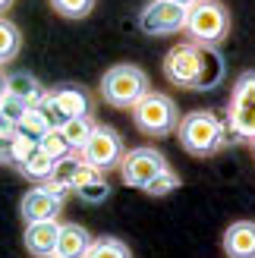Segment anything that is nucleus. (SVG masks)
Segmentation results:
<instances>
[{
  "mask_svg": "<svg viewBox=\"0 0 255 258\" xmlns=\"http://www.w3.org/2000/svg\"><path fill=\"white\" fill-rule=\"evenodd\" d=\"M164 79L186 92L214 88L224 76V60L214 47H199L193 41H180L164 54Z\"/></svg>",
  "mask_w": 255,
  "mask_h": 258,
  "instance_id": "1",
  "label": "nucleus"
},
{
  "mask_svg": "<svg viewBox=\"0 0 255 258\" xmlns=\"http://www.w3.org/2000/svg\"><path fill=\"white\" fill-rule=\"evenodd\" d=\"M176 139H180V148L186 154H193V158H211V154H218L227 142H230V133H227V123L218 113L189 110L180 120Z\"/></svg>",
  "mask_w": 255,
  "mask_h": 258,
  "instance_id": "2",
  "label": "nucleus"
},
{
  "mask_svg": "<svg viewBox=\"0 0 255 258\" xmlns=\"http://www.w3.org/2000/svg\"><path fill=\"white\" fill-rule=\"evenodd\" d=\"M148 92H151L148 73L142 67H136V63H113L101 76V98L113 110H133Z\"/></svg>",
  "mask_w": 255,
  "mask_h": 258,
  "instance_id": "3",
  "label": "nucleus"
},
{
  "mask_svg": "<svg viewBox=\"0 0 255 258\" xmlns=\"http://www.w3.org/2000/svg\"><path fill=\"white\" fill-rule=\"evenodd\" d=\"M180 120H183V113L176 107V101L170 95H164V92H155V88L133 107V126L148 139L176 136Z\"/></svg>",
  "mask_w": 255,
  "mask_h": 258,
  "instance_id": "4",
  "label": "nucleus"
},
{
  "mask_svg": "<svg viewBox=\"0 0 255 258\" xmlns=\"http://www.w3.org/2000/svg\"><path fill=\"white\" fill-rule=\"evenodd\" d=\"M183 32L199 47H218L230 35V10L221 0H196L186 10V29Z\"/></svg>",
  "mask_w": 255,
  "mask_h": 258,
  "instance_id": "5",
  "label": "nucleus"
},
{
  "mask_svg": "<svg viewBox=\"0 0 255 258\" xmlns=\"http://www.w3.org/2000/svg\"><path fill=\"white\" fill-rule=\"evenodd\" d=\"M227 133L239 142H255V70L239 73L227 104Z\"/></svg>",
  "mask_w": 255,
  "mask_h": 258,
  "instance_id": "6",
  "label": "nucleus"
},
{
  "mask_svg": "<svg viewBox=\"0 0 255 258\" xmlns=\"http://www.w3.org/2000/svg\"><path fill=\"white\" fill-rule=\"evenodd\" d=\"M123 154H126V145H123L120 133H117L113 126H101V123H98L95 133H92V139H88L85 148L79 151V158H82L88 167H95V170L107 173V170H120Z\"/></svg>",
  "mask_w": 255,
  "mask_h": 258,
  "instance_id": "7",
  "label": "nucleus"
},
{
  "mask_svg": "<svg viewBox=\"0 0 255 258\" xmlns=\"http://www.w3.org/2000/svg\"><path fill=\"white\" fill-rule=\"evenodd\" d=\"M38 107L47 113L50 126H60L73 117H88L92 113V95L79 85H60V88L44 92V101Z\"/></svg>",
  "mask_w": 255,
  "mask_h": 258,
  "instance_id": "8",
  "label": "nucleus"
},
{
  "mask_svg": "<svg viewBox=\"0 0 255 258\" xmlns=\"http://www.w3.org/2000/svg\"><path fill=\"white\" fill-rule=\"evenodd\" d=\"M164 167H167V158L158 151V148H151V145H139V148H130L123 154V161H120V176H123V183L130 186V189H142L155 179Z\"/></svg>",
  "mask_w": 255,
  "mask_h": 258,
  "instance_id": "9",
  "label": "nucleus"
},
{
  "mask_svg": "<svg viewBox=\"0 0 255 258\" xmlns=\"http://www.w3.org/2000/svg\"><path fill=\"white\" fill-rule=\"evenodd\" d=\"M139 29L145 35H180L186 29V7L170 4V0H151L139 13Z\"/></svg>",
  "mask_w": 255,
  "mask_h": 258,
  "instance_id": "10",
  "label": "nucleus"
},
{
  "mask_svg": "<svg viewBox=\"0 0 255 258\" xmlns=\"http://www.w3.org/2000/svg\"><path fill=\"white\" fill-rule=\"evenodd\" d=\"M63 211V202L57 196H50L44 186H35L22 196L19 214L25 224H41V221H57V214Z\"/></svg>",
  "mask_w": 255,
  "mask_h": 258,
  "instance_id": "11",
  "label": "nucleus"
},
{
  "mask_svg": "<svg viewBox=\"0 0 255 258\" xmlns=\"http://www.w3.org/2000/svg\"><path fill=\"white\" fill-rule=\"evenodd\" d=\"M57 236H60V221H41V224H25V249L35 258H47L57 252Z\"/></svg>",
  "mask_w": 255,
  "mask_h": 258,
  "instance_id": "12",
  "label": "nucleus"
},
{
  "mask_svg": "<svg viewBox=\"0 0 255 258\" xmlns=\"http://www.w3.org/2000/svg\"><path fill=\"white\" fill-rule=\"evenodd\" d=\"M227 258H255V221H233L224 230Z\"/></svg>",
  "mask_w": 255,
  "mask_h": 258,
  "instance_id": "13",
  "label": "nucleus"
},
{
  "mask_svg": "<svg viewBox=\"0 0 255 258\" xmlns=\"http://www.w3.org/2000/svg\"><path fill=\"white\" fill-rule=\"evenodd\" d=\"M95 236L88 233L82 224H60V236H57V252L60 258H85L88 249H92Z\"/></svg>",
  "mask_w": 255,
  "mask_h": 258,
  "instance_id": "14",
  "label": "nucleus"
},
{
  "mask_svg": "<svg viewBox=\"0 0 255 258\" xmlns=\"http://www.w3.org/2000/svg\"><path fill=\"white\" fill-rule=\"evenodd\" d=\"M7 95L19 98L22 104H29V107H38L44 101V88L38 85V79L29 73H13L7 79Z\"/></svg>",
  "mask_w": 255,
  "mask_h": 258,
  "instance_id": "15",
  "label": "nucleus"
},
{
  "mask_svg": "<svg viewBox=\"0 0 255 258\" xmlns=\"http://www.w3.org/2000/svg\"><path fill=\"white\" fill-rule=\"evenodd\" d=\"M95 120H92V113H88V117H73V120H67V123H60L57 129H60V136L67 139V145L79 154L82 148H85V142L92 139V133H95Z\"/></svg>",
  "mask_w": 255,
  "mask_h": 258,
  "instance_id": "16",
  "label": "nucleus"
},
{
  "mask_svg": "<svg viewBox=\"0 0 255 258\" xmlns=\"http://www.w3.org/2000/svg\"><path fill=\"white\" fill-rule=\"evenodd\" d=\"M54 167H57V161H54V158H47V154H44L41 148H38V151L32 154V158H29V161L16 164V170H19L25 179H32L35 186H44L47 179L54 176Z\"/></svg>",
  "mask_w": 255,
  "mask_h": 258,
  "instance_id": "17",
  "label": "nucleus"
},
{
  "mask_svg": "<svg viewBox=\"0 0 255 258\" xmlns=\"http://www.w3.org/2000/svg\"><path fill=\"white\" fill-rule=\"evenodd\" d=\"M22 50V32L16 22H10L7 16H0V67L10 60H16Z\"/></svg>",
  "mask_w": 255,
  "mask_h": 258,
  "instance_id": "18",
  "label": "nucleus"
},
{
  "mask_svg": "<svg viewBox=\"0 0 255 258\" xmlns=\"http://www.w3.org/2000/svg\"><path fill=\"white\" fill-rule=\"evenodd\" d=\"M47 129H54V126H50L47 113H44L41 107H29V110L22 113V120L16 123V133H19V136H29V139H35V142L41 139Z\"/></svg>",
  "mask_w": 255,
  "mask_h": 258,
  "instance_id": "19",
  "label": "nucleus"
},
{
  "mask_svg": "<svg viewBox=\"0 0 255 258\" xmlns=\"http://www.w3.org/2000/svg\"><path fill=\"white\" fill-rule=\"evenodd\" d=\"M85 258H133V252H130V246H126L123 239H117V236H98V239L92 242V249H88Z\"/></svg>",
  "mask_w": 255,
  "mask_h": 258,
  "instance_id": "20",
  "label": "nucleus"
},
{
  "mask_svg": "<svg viewBox=\"0 0 255 258\" xmlns=\"http://www.w3.org/2000/svg\"><path fill=\"white\" fill-rule=\"evenodd\" d=\"M38 148H41L47 158H54V161H63V158H70V154H76L70 145H67V139L60 136V129L54 126V129H47V133L38 139Z\"/></svg>",
  "mask_w": 255,
  "mask_h": 258,
  "instance_id": "21",
  "label": "nucleus"
},
{
  "mask_svg": "<svg viewBox=\"0 0 255 258\" xmlns=\"http://www.w3.org/2000/svg\"><path fill=\"white\" fill-rule=\"evenodd\" d=\"M47 4L54 7V13L63 19H85V16H92V10H95V0H47Z\"/></svg>",
  "mask_w": 255,
  "mask_h": 258,
  "instance_id": "22",
  "label": "nucleus"
},
{
  "mask_svg": "<svg viewBox=\"0 0 255 258\" xmlns=\"http://www.w3.org/2000/svg\"><path fill=\"white\" fill-rule=\"evenodd\" d=\"M176 186H180V173H176L173 167L167 164V167H164V170H161V173H158V176H155V179H151V183L145 186V196L161 199V196H170V192H173Z\"/></svg>",
  "mask_w": 255,
  "mask_h": 258,
  "instance_id": "23",
  "label": "nucleus"
},
{
  "mask_svg": "<svg viewBox=\"0 0 255 258\" xmlns=\"http://www.w3.org/2000/svg\"><path fill=\"white\" fill-rule=\"evenodd\" d=\"M16 4V0H0V16H7V10Z\"/></svg>",
  "mask_w": 255,
  "mask_h": 258,
  "instance_id": "24",
  "label": "nucleus"
},
{
  "mask_svg": "<svg viewBox=\"0 0 255 258\" xmlns=\"http://www.w3.org/2000/svg\"><path fill=\"white\" fill-rule=\"evenodd\" d=\"M170 4H180V7H186V10H189V7L196 4V0H170Z\"/></svg>",
  "mask_w": 255,
  "mask_h": 258,
  "instance_id": "25",
  "label": "nucleus"
},
{
  "mask_svg": "<svg viewBox=\"0 0 255 258\" xmlns=\"http://www.w3.org/2000/svg\"><path fill=\"white\" fill-rule=\"evenodd\" d=\"M4 92H7V79L0 76V98H4Z\"/></svg>",
  "mask_w": 255,
  "mask_h": 258,
  "instance_id": "26",
  "label": "nucleus"
},
{
  "mask_svg": "<svg viewBox=\"0 0 255 258\" xmlns=\"http://www.w3.org/2000/svg\"><path fill=\"white\" fill-rule=\"evenodd\" d=\"M47 258H60V255H47Z\"/></svg>",
  "mask_w": 255,
  "mask_h": 258,
  "instance_id": "27",
  "label": "nucleus"
},
{
  "mask_svg": "<svg viewBox=\"0 0 255 258\" xmlns=\"http://www.w3.org/2000/svg\"><path fill=\"white\" fill-rule=\"evenodd\" d=\"M252 148H255V142H252Z\"/></svg>",
  "mask_w": 255,
  "mask_h": 258,
  "instance_id": "28",
  "label": "nucleus"
}]
</instances>
